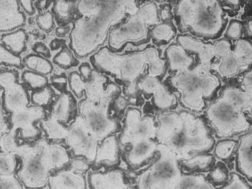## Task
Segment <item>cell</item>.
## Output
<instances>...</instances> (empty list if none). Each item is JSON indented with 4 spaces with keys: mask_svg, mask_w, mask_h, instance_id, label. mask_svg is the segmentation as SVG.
Here are the masks:
<instances>
[{
    "mask_svg": "<svg viewBox=\"0 0 252 189\" xmlns=\"http://www.w3.org/2000/svg\"><path fill=\"white\" fill-rule=\"evenodd\" d=\"M136 1L77 2V16L69 33V49L76 58H86L104 45L112 29L134 14Z\"/></svg>",
    "mask_w": 252,
    "mask_h": 189,
    "instance_id": "obj_1",
    "label": "cell"
},
{
    "mask_svg": "<svg viewBox=\"0 0 252 189\" xmlns=\"http://www.w3.org/2000/svg\"><path fill=\"white\" fill-rule=\"evenodd\" d=\"M67 81L74 96L78 99L85 96L78 103V110L88 133L98 141L116 134L119 124L110 116V109L115 99L122 93L121 87L94 71L89 82L83 81L77 72L69 74Z\"/></svg>",
    "mask_w": 252,
    "mask_h": 189,
    "instance_id": "obj_2",
    "label": "cell"
},
{
    "mask_svg": "<svg viewBox=\"0 0 252 189\" xmlns=\"http://www.w3.org/2000/svg\"><path fill=\"white\" fill-rule=\"evenodd\" d=\"M91 62L97 73L108 74L127 84L125 90L127 95L137 91V84L146 73L158 78L165 73L166 65L159 51L152 47L125 54H117L108 47H102L92 55Z\"/></svg>",
    "mask_w": 252,
    "mask_h": 189,
    "instance_id": "obj_3",
    "label": "cell"
},
{
    "mask_svg": "<svg viewBox=\"0 0 252 189\" xmlns=\"http://www.w3.org/2000/svg\"><path fill=\"white\" fill-rule=\"evenodd\" d=\"M0 89L3 91L2 108L10 120L9 133L15 136L19 131L25 139L37 138L40 130L37 123L47 118V112L44 108L29 106L28 89L20 82L17 70H0Z\"/></svg>",
    "mask_w": 252,
    "mask_h": 189,
    "instance_id": "obj_4",
    "label": "cell"
},
{
    "mask_svg": "<svg viewBox=\"0 0 252 189\" xmlns=\"http://www.w3.org/2000/svg\"><path fill=\"white\" fill-rule=\"evenodd\" d=\"M252 95L228 87L206 110L207 120L220 138L251 132Z\"/></svg>",
    "mask_w": 252,
    "mask_h": 189,
    "instance_id": "obj_5",
    "label": "cell"
},
{
    "mask_svg": "<svg viewBox=\"0 0 252 189\" xmlns=\"http://www.w3.org/2000/svg\"><path fill=\"white\" fill-rule=\"evenodd\" d=\"M175 17L181 32L205 40L218 39L228 24L222 4L217 0H182L177 4Z\"/></svg>",
    "mask_w": 252,
    "mask_h": 189,
    "instance_id": "obj_6",
    "label": "cell"
},
{
    "mask_svg": "<svg viewBox=\"0 0 252 189\" xmlns=\"http://www.w3.org/2000/svg\"><path fill=\"white\" fill-rule=\"evenodd\" d=\"M168 82L179 96L182 107L192 113L204 111L207 101L215 98L221 86L212 66L201 64L171 76Z\"/></svg>",
    "mask_w": 252,
    "mask_h": 189,
    "instance_id": "obj_7",
    "label": "cell"
},
{
    "mask_svg": "<svg viewBox=\"0 0 252 189\" xmlns=\"http://www.w3.org/2000/svg\"><path fill=\"white\" fill-rule=\"evenodd\" d=\"M159 11L154 2H147L139 6L138 10L109 33V49L120 53L128 44L134 46L145 44L150 39V31L160 23Z\"/></svg>",
    "mask_w": 252,
    "mask_h": 189,
    "instance_id": "obj_8",
    "label": "cell"
},
{
    "mask_svg": "<svg viewBox=\"0 0 252 189\" xmlns=\"http://www.w3.org/2000/svg\"><path fill=\"white\" fill-rule=\"evenodd\" d=\"M157 159L137 180L136 189H175L182 175L179 157L166 146L158 144Z\"/></svg>",
    "mask_w": 252,
    "mask_h": 189,
    "instance_id": "obj_9",
    "label": "cell"
},
{
    "mask_svg": "<svg viewBox=\"0 0 252 189\" xmlns=\"http://www.w3.org/2000/svg\"><path fill=\"white\" fill-rule=\"evenodd\" d=\"M183 125L176 140L170 148L180 160L206 154L215 146L208 126L200 117L189 111H181Z\"/></svg>",
    "mask_w": 252,
    "mask_h": 189,
    "instance_id": "obj_10",
    "label": "cell"
},
{
    "mask_svg": "<svg viewBox=\"0 0 252 189\" xmlns=\"http://www.w3.org/2000/svg\"><path fill=\"white\" fill-rule=\"evenodd\" d=\"M49 143L42 139L32 147H28L22 155L19 176L24 185L30 189H42L49 183L50 166L46 151Z\"/></svg>",
    "mask_w": 252,
    "mask_h": 189,
    "instance_id": "obj_11",
    "label": "cell"
},
{
    "mask_svg": "<svg viewBox=\"0 0 252 189\" xmlns=\"http://www.w3.org/2000/svg\"><path fill=\"white\" fill-rule=\"evenodd\" d=\"M156 130L157 124L153 117L142 115L138 108H127L119 144L123 147H129L136 144L155 140Z\"/></svg>",
    "mask_w": 252,
    "mask_h": 189,
    "instance_id": "obj_12",
    "label": "cell"
},
{
    "mask_svg": "<svg viewBox=\"0 0 252 189\" xmlns=\"http://www.w3.org/2000/svg\"><path fill=\"white\" fill-rule=\"evenodd\" d=\"M252 62V43L248 39H241L236 40L229 55L212 65V70L219 77L228 80L251 70Z\"/></svg>",
    "mask_w": 252,
    "mask_h": 189,
    "instance_id": "obj_13",
    "label": "cell"
},
{
    "mask_svg": "<svg viewBox=\"0 0 252 189\" xmlns=\"http://www.w3.org/2000/svg\"><path fill=\"white\" fill-rule=\"evenodd\" d=\"M178 44L188 53L194 54L200 60L199 64L211 66L215 58L226 57L232 52L233 46L227 39L218 40L211 44L195 39L190 35L182 34L177 36Z\"/></svg>",
    "mask_w": 252,
    "mask_h": 189,
    "instance_id": "obj_14",
    "label": "cell"
},
{
    "mask_svg": "<svg viewBox=\"0 0 252 189\" xmlns=\"http://www.w3.org/2000/svg\"><path fill=\"white\" fill-rule=\"evenodd\" d=\"M65 139L74 154L84 157L89 162L95 161L98 141L85 130L80 116H78L69 128Z\"/></svg>",
    "mask_w": 252,
    "mask_h": 189,
    "instance_id": "obj_15",
    "label": "cell"
},
{
    "mask_svg": "<svg viewBox=\"0 0 252 189\" xmlns=\"http://www.w3.org/2000/svg\"><path fill=\"white\" fill-rule=\"evenodd\" d=\"M138 90L150 94L154 98V103L158 109L166 111L177 105L176 96L158 78L146 75L142 77L137 84Z\"/></svg>",
    "mask_w": 252,
    "mask_h": 189,
    "instance_id": "obj_16",
    "label": "cell"
},
{
    "mask_svg": "<svg viewBox=\"0 0 252 189\" xmlns=\"http://www.w3.org/2000/svg\"><path fill=\"white\" fill-rule=\"evenodd\" d=\"M155 140L170 147L176 140L183 125L182 112L166 111L157 116Z\"/></svg>",
    "mask_w": 252,
    "mask_h": 189,
    "instance_id": "obj_17",
    "label": "cell"
},
{
    "mask_svg": "<svg viewBox=\"0 0 252 189\" xmlns=\"http://www.w3.org/2000/svg\"><path fill=\"white\" fill-rule=\"evenodd\" d=\"M78 116L77 101L73 93L67 91L54 100L49 109V117L64 125L75 121Z\"/></svg>",
    "mask_w": 252,
    "mask_h": 189,
    "instance_id": "obj_18",
    "label": "cell"
},
{
    "mask_svg": "<svg viewBox=\"0 0 252 189\" xmlns=\"http://www.w3.org/2000/svg\"><path fill=\"white\" fill-rule=\"evenodd\" d=\"M26 24V15L21 10L19 1H0V32L17 30Z\"/></svg>",
    "mask_w": 252,
    "mask_h": 189,
    "instance_id": "obj_19",
    "label": "cell"
},
{
    "mask_svg": "<svg viewBox=\"0 0 252 189\" xmlns=\"http://www.w3.org/2000/svg\"><path fill=\"white\" fill-rule=\"evenodd\" d=\"M89 184L92 189H134L125 172L119 169L92 173Z\"/></svg>",
    "mask_w": 252,
    "mask_h": 189,
    "instance_id": "obj_20",
    "label": "cell"
},
{
    "mask_svg": "<svg viewBox=\"0 0 252 189\" xmlns=\"http://www.w3.org/2000/svg\"><path fill=\"white\" fill-rule=\"evenodd\" d=\"M158 145V144L154 139L130 146L126 154L128 165L132 168L140 167L157 155Z\"/></svg>",
    "mask_w": 252,
    "mask_h": 189,
    "instance_id": "obj_21",
    "label": "cell"
},
{
    "mask_svg": "<svg viewBox=\"0 0 252 189\" xmlns=\"http://www.w3.org/2000/svg\"><path fill=\"white\" fill-rule=\"evenodd\" d=\"M252 135L251 132L241 136L236 149V166L241 174L251 181L252 177Z\"/></svg>",
    "mask_w": 252,
    "mask_h": 189,
    "instance_id": "obj_22",
    "label": "cell"
},
{
    "mask_svg": "<svg viewBox=\"0 0 252 189\" xmlns=\"http://www.w3.org/2000/svg\"><path fill=\"white\" fill-rule=\"evenodd\" d=\"M165 55L169 69L177 73L189 71L194 67V58L178 44L168 47Z\"/></svg>",
    "mask_w": 252,
    "mask_h": 189,
    "instance_id": "obj_23",
    "label": "cell"
},
{
    "mask_svg": "<svg viewBox=\"0 0 252 189\" xmlns=\"http://www.w3.org/2000/svg\"><path fill=\"white\" fill-rule=\"evenodd\" d=\"M120 159V144L116 135H112L102 141L96 153V163H104L114 166L119 163Z\"/></svg>",
    "mask_w": 252,
    "mask_h": 189,
    "instance_id": "obj_24",
    "label": "cell"
},
{
    "mask_svg": "<svg viewBox=\"0 0 252 189\" xmlns=\"http://www.w3.org/2000/svg\"><path fill=\"white\" fill-rule=\"evenodd\" d=\"M51 189H86L87 181L83 175L71 170L62 171L49 178Z\"/></svg>",
    "mask_w": 252,
    "mask_h": 189,
    "instance_id": "obj_25",
    "label": "cell"
},
{
    "mask_svg": "<svg viewBox=\"0 0 252 189\" xmlns=\"http://www.w3.org/2000/svg\"><path fill=\"white\" fill-rule=\"evenodd\" d=\"M215 165V157L208 153L192 155L179 161L181 171L186 170V172L192 173L191 174L211 171Z\"/></svg>",
    "mask_w": 252,
    "mask_h": 189,
    "instance_id": "obj_26",
    "label": "cell"
},
{
    "mask_svg": "<svg viewBox=\"0 0 252 189\" xmlns=\"http://www.w3.org/2000/svg\"><path fill=\"white\" fill-rule=\"evenodd\" d=\"M78 1H61L53 2V15L61 27L67 26L74 22L77 16Z\"/></svg>",
    "mask_w": 252,
    "mask_h": 189,
    "instance_id": "obj_27",
    "label": "cell"
},
{
    "mask_svg": "<svg viewBox=\"0 0 252 189\" xmlns=\"http://www.w3.org/2000/svg\"><path fill=\"white\" fill-rule=\"evenodd\" d=\"M28 40V33L22 28L6 33L1 38L2 44L13 54L19 56L26 51Z\"/></svg>",
    "mask_w": 252,
    "mask_h": 189,
    "instance_id": "obj_28",
    "label": "cell"
},
{
    "mask_svg": "<svg viewBox=\"0 0 252 189\" xmlns=\"http://www.w3.org/2000/svg\"><path fill=\"white\" fill-rule=\"evenodd\" d=\"M176 36L177 29L170 21L161 22L153 27L150 31V38L158 44H168Z\"/></svg>",
    "mask_w": 252,
    "mask_h": 189,
    "instance_id": "obj_29",
    "label": "cell"
},
{
    "mask_svg": "<svg viewBox=\"0 0 252 189\" xmlns=\"http://www.w3.org/2000/svg\"><path fill=\"white\" fill-rule=\"evenodd\" d=\"M47 162L51 169H57L69 162V157L66 148L59 144H49L46 151Z\"/></svg>",
    "mask_w": 252,
    "mask_h": 189,
    "instance_id": "obj_30",
    "label": "cell"
},
{
    "mask_svg": "<svg viewBox=\"0 0 252 189\" xmlns=\"http://www.w3.org/2000/svg\"><path fill=\"white\" fill-rule=\"evenodd\" d=\"M40 126L49 139H65L69 133V128L49 116L40 121Z\"/></svg>",
    "mask_w": 252,
    "mask_h": 189,
    "instance_id": "obj_31",
    "label": "cell"
},
{
    "mask_svg": "<svg viewBox=\"0 0 252 189\" xmlns=\"http://www.w3.org/2000/svg\"><path fill=\"white\" fill-rule=\"evenodd\" d=\"M24 66L29 71L46 76L51 74L53 71V64L47 58L36 54H31L24 60Z\"/></svg>",
    "mask_w": 252,
    "mask_h": 189,
    "instance_id": "obj_32",
    "label": "cell"
},
{
    "mask_svg": "<svg viewBox=\"0 0 252 189\" xmlns=\"http://www.w3.org/2000/svg\"><path fill=\"white\" fill-rule=\"evenodd\" d=\"M175 189H215L201 175L182 174Z\"/></svg>",
    "mask_w": 252,
    "mask_h": 189,
    "instance_id": "obj_33",
    "label": "cell"
},
{
    "mask_svg": "<svg viewBox=\"0 0 252 189\" xmlns=\"http://www.w3.org/2000/svg\"><path fill=\"white\" fill-rule=\"evenodd\" d=\"M28 147L26 145H18L15 136L9 132L2 135L0 139V150L6 154L17 155L22 157Z\"/></svg>",
    "mask_w": 252,
    "mask_h": 189,
    "instance_id": "obj_34",
    "label": "cell"
},
{
    "mask_svg": "<svg viewBox=\"0 0 252 189\" xmlns=\"http://www.w3.org/2000/svg\"><path fill=\"white\" fill-rule=\"evenodd\" d=\"M55 92L51 85H47L44 89L33 91L31 100L35 107L44 108H50L55 99Z\"/></svg>",
    "mask_w": 252,
    "mask_h": 189,
    "instance_id": "obj_35",
    "label": "cell"
},
{
    "mask_svg": "<svg viewBox=\"0 0 252 189\" xmlns=\"http://www.w3.org/2000/svg\"><path fill=\"white\" fill-rule=\"evenodd\" d=\"M53 62L64 69H70L79 64L75 54L66 44L63 45L59 53L54 57Z\"/></svg>",
    "mask_w": 252,
    "mask_h": 189,
    "instance_id": "obj_36",
    "label": "cell"
},
{
    "mask_svg": "<svg viewBox=\"0 0 252 189\" xmlns=\"http://www.w3.org/2000/svg\"><path fill=\"white\" fill-rule=\"evenodd\" d=\"M22 79L25 84L33 91H39L49 85L48 79L46 76L26 70L22 74Z\"/></svg>",
    "mask_w": 252,
    "mask_h": 189,
    "instance_id": "obj_37",
    "label": "cell"
},
{
    "mask_svg": "<svg viewBox=\"0 0 252 189\" xmlns=\"http://www.w3.org/2000/svg\"><path fill=\"white\" fill-rule=\"evenodd\" d=\"M238 142L232 139H222L215 145V155L218 159L227 160L236 154Z\"/></svg>",
    "mask_w": 252,
    "mask_h": 189,
    "instance_id": "obj_38",
    "label": "cell"
},
{
    "mask_svg": "<svg viewBox=\"0 0 252 189\" xmlns=\"http://www.w3.org/2000/svg\"><path fill=\"white\" fill-rule=\"evenodd\" d=\"M0 65L14 67L19 69H23L24 64L22 58L8 50L0 43Z\"/></svg>",
    "mask_w": 252,
    "mask_h": 189,
    "instance_id": "obj_39",
    "label": "cell"
},
{
    "mask_svg": "<svg viewBox=\"0 0 252 189\" xmlns=\"http://www.w3.org/2000/svg\"><path fill=\"white\" fill-rule=\"evenodd\" d=\"M16 168V161L14 155L0 154V175L10 176L13 175Z\"/></svg>",
    "mask_w": 252,
    "mask_h": 189,
    "instance_id": "obj_40",
    "label": "cell"
},
{
    "mask_svg": "<svg viewBox=\"0 0 252 189\" xmlns=\"http://www.w3.org/2000/svg\"><path fill=\"white\" fill-rule=\"evenodd\" d=\"M211 181L217 185H222L228 181V170L223 163H219L214 166L209 174Z\"/></svg>",
    "mask_w": 252,
    "mask_h": 189,
    "instance_id": "obj_41",
    "label": "cell"
},
{
    "mask_svg": "<svg viewBox=\"0 0 252 189\" xmlns=\"http://www.w3.org/2000/svg\"><path fill=\"white\" fill-rule=\"evenodd\" d=\"M220 189H251V187L241 175L233 174Z\"/></svg>",
    "mask_w": 252,
    "mask_h": 189,
    "instance_id": "obj_42",
    "label": "cell"
},
{
    "mask_svg": "<svg viewBox=\"0 0 252 189\" xmlns=\"http://www.w3.org/2000/svg\"><path fill=\"white\" fill-rule=\"evenodd\" d=\"M36 21L39 28L47 32L53 30L55 27V18L53 13L50 12H46L38 15L36 18Z\"/></svg>",
    "mask_w": 252,
    "mask_h": 189,
    "instance_id": "obj_43",
    "label": "cell"
},
{
    "mask_svg": "<svg viewBox=\"0 0 252 189\" xmlns=\"http://www.w3.org/2000/svg\"><path fill=\"white\" fill-rule=\"evenodd\" d=\"M243 26L237 20H233L229 25L226 32L227 40H238L242 39Z\"/></svg>",
    "mask_w": 252,
    "mask_h": 189,
    "instance_id": "obj_44",
    "label": "cell"
},
{
    "mask_svg": "<svg viewBox=\"0 0 252 189\" xmlns=\"http://www.w3.org/2000/svg\"><path fill=\"white\" fill-rule=\"evenodd\" d=\"M0 189H24L13 175L0 177Z\"/></svg>",
    "mask_w": 252,
    "mask_h": 189,
    "instance_id": "obj_45",
    "label": "cell"
},
{
    "mask_svg": "<svg viewBox=\"0 0 252 189\" xmlns=\"http://www.w3.org/2000/svg\"><path fill=\"white\" fill-rule=\"evenodd\" d=\"M51 84L61 93H63L67 91V85L68 84V81L65 76H56L51 78Z\"/></svg>",
    "mask_w": 252,
    "mask_h": 189,
    "instance_id": "obj_46",
    "label": "cell"
},
{
    "mask_svg": "<svg viewBox=\"0 0 252 189\" xmlns=\"http://www.w3.org/2000/svg\"><path fill=\"white\" fill-rule=\"evenodd\" d=\"M79 74L83 81L89 82L93 78L94 70L88 63H83L79 66Z\"/></svg>",
    "mask_w": 252,
    "mask_h": 189,
    "instance_id": "obj_47",
    "label": "cell"
},
{
    "mask_svg": "<svg viewBox=\"0 0 252 189\" xmlns=\"http://www.w3.org/2000/svg\"><path fill=\"white\" fill-rule=\"evenodd\" d=\"M252 70L245 72L241 82V89L246 93L252 95Z\"/></svg>",
    "mask_w": 252,
    "mask_h": 189,
    "instance_id": "obj_48",
    "label": "cell"
},
{
    "mask_svg": "<svg viewBox=\"0 0 252 189\" xmlns=\"http://www.w3.org/2000/svg\"><path fill=\"white\" fill-rule=\"evenodd\" d=\"M89 168L88 163L82 159H74L71 162L70 170L74 172H85Z\"/></svg>",
    "mask_w": 252,
    "mask_h": 189,
    "instance_id": "obj_49",
    "label": "cell"
},
{
    "mask_svg": "<svg viewBox=\"0 0 252 189\" xmlns=\"http://www.w3.org/2000/svg\"><path fill=\"white\" fill-rule=\"evenodd\" d=\"M32 50L35 53L42 57L47 58L51 56V51L46 45L42 42L36 43L32 46Z\"/></svg>",
    "mask_w": 252,
    "mask_h": 189,
    "instance_id": "obj_50",
    "label": "cell"
},
{
    "mask_svg": "<svg viewBox=\"0 0 252 189\" xmlns=\"http://www.w3.org/2000/svg\"><path fill=\"white\" fill-rule=\"evenodd\" d=\"M127 100H126L125 97L121 96V94L117 97V98L115 99L113 103H112L114 109H115L116 111L119 112L125 111L126 108H127Z\"/></svg>",
    "mask_w": 252,
    "mask_h": 189,
    "instance_id": "obj_51",
    "label": "cell"
},
{
    "mask_svg": "<svg viewBox=\"0 0 252 189\" xmlns=\"http://www.w3.org/2000/svg\"><path fill=\"white\" fill-rule=\"evenodd\" d=\"M33 1H19L20 7L25 11V12L28 13L29 15H32L35 12V8L33 5Z\"/></svg>",
    "mask_w": 252,
    "mask_h": 189,
    "instance_id": "obj_52",
    "label": "cell"
},
{
    "mask_svg": "<svg viewBox=\"0 0 252 189\" xmlns=\"http://www.w3.org/2000/svg\"><path fill=\"white\" fill-rule=\"evenodd\" d=\"M6 127H7V123H6V117L4 116L1 100H0V139H1L2 135H3L2 134L6 129Z\"/></svg>",
    "mask_w": 252,
    "mask_h": 189,
    "instance_id": "obj_53",
    "label": "cell"
},
{
    "mask_svg": "<svg viewBox=\"0 0 252 189\" xmlns=\"http://www.w3.org/2000/svg\"><path fill=\"white\" fill-rule=\"evenodd\" d=\"M71 30V27L69 26L58 27L56 30V34L59 37H64L70 33Z\"/></svg>",
    "mask_w": 252,
    "mask_h": 189,
    "instance_id": "obj_54",
    "label": "cell"
},
{
    "mask_svg": "<svg viewBox=\"0 0 252 189\" xmlns=\"http://www.w3.org/2000/svg\"><path fill=\"white\" fill-rule=\"evenodd\" d=\"M51 1H39L35 3V7L38 9L39 12H43L47 10V8L50 5Z\"/></svg>",
    "mask_w": 252,
    "mask_h": 189,
    "instance_id": "obj_55",
    "label": "cell"
},
{
    "mask_svg": "<svg viewBox=\"0 0 252 189\" xmlns=\"http://www.w3.org/2000/svg\"><path fill=\"white\" fill-rule=\"evenodd\" d=\"M64 44V41H63L62 40H55V41L51 43V48L56 50V49H58L60 47L62 48L63 45Z\"/></svg>",
    "mask_w": 252,
    "mask_h": 189,
    "instance_id": "obj_56",
    "label": "cell"
},
{
    "mask_svg": "<svg viewBox=\"0 0 252 189\" xmlns=\"http://www.w3.org/2000/svg\"><path fill=\"white\" fill-rule=\"evenodd\" d=\"M247 28H248V31H247V33H249V35L250 37H251L252 35V21L250 20L248 24H247Z\"/></svg>",
    "mask_w": 252,
    "mask_h": 189,
    "instance_id": "obj_57",
    "label": "cell"
}]
</instances>
